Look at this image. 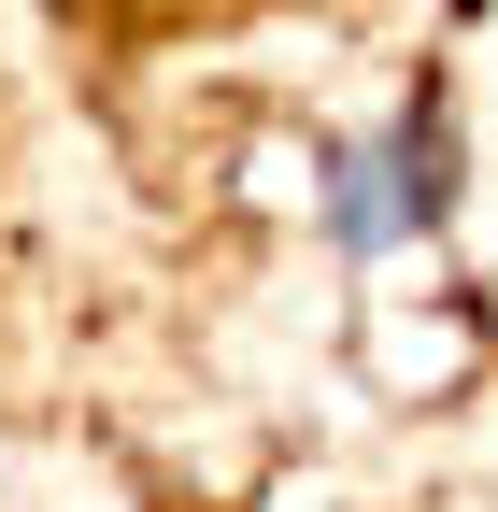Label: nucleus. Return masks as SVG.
Wrapping results in <instances>:
<instances>
[{
  "label": "nucleus",
  "instance_id": "nucleus-1",
  "mask_svg": "<svg viewBox=\"0 0 498 512\" xmlns=\"http://www.w3.org/2000/svg\"><path fill=\"white\" fill-rule=\"evenodd\" d=\"M385 171V228L413 242V228H442L456 214V100L442 86H413V114H399V157H370Z\"/></svg>",
  "mask_w": 498,
  "mask_h": 512
}]
</instances>
